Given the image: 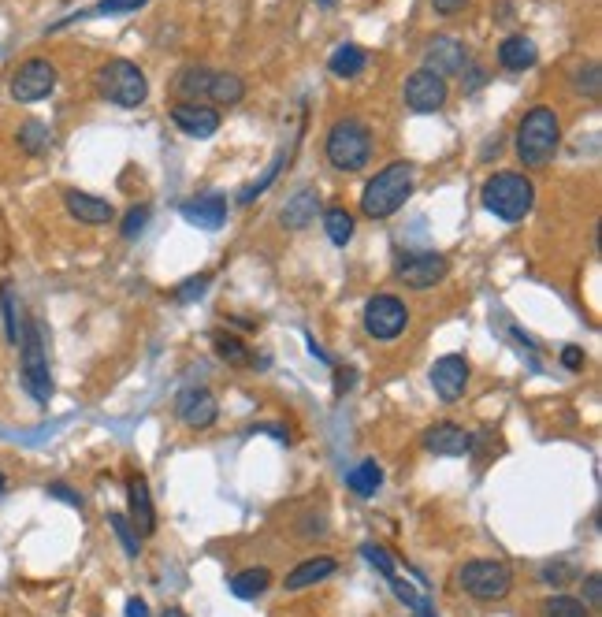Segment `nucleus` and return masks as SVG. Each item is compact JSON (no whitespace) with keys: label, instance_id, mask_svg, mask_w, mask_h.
<instances>
[{"label":"nucleus","instance_id":"f257e3e1","mask_svg":"<svg viewBox=\"0 0 602 617\" xmlns=\"http://www.w3.org/2000/svg\"><path fill=\"white\" fill-rule=\"evenodd\" d=\"M480 201L502 224H521L536 205V186L521 171H495L480 190Z\"/></svg>","mask_w":602,"mask_h":617},{"label":"nucleus","instance_id":"f03ea898","mask_svg":"<svg viewBox=\"0 0 602 617\" xmlns=\"http://www.w3.org/2000/svg\"><path fill=\"white\" fill-rule=\"evenodd\" d=\"M409 194H413V164H406V160L387 164L361 190V212H365L368 220H387V216H394V212L406 205Z\"/></svg>","mask_w":602,"mask_h":617},{"label":"nucleus","instance_id":"7ed1b4c3","mask_svg":"<svg viewBox=\"0 0 602 617\" xmlns=\"http://www.w3.org/2000/svg\"><path fill=\"white\" fill-rule=\"evenodd\" d=\"M562 142V123L554 116V108L536 105L532 112H524L521 127H517V157L524 160V168H547Z\"/></svg>","mask_w":602,"mask_h":617},{"label":"nucleus","instance_id":"20e7f679","mask_svg":"<svg viewBox=\"0 0 602 617\" xmlns=\"http://www.w3.org/2000/svg\"><path fill=\"white\" fill-rule=\"evenodd\" d=\"M97 93L116 108H138L149 97V79L134 60H108L97 71Z\"/></svg>","mask_w":602,"mask_h":617},{"label":"nucleus","instance_id":"39448f33","mask_svg":"<svg viewBox=\"0 0 602 617\" xmlns=\"http://www.w3.org/2000/svg\"><path fill=\"white\" fill-rule=\"evenodd\" d=\"M19 365H23V383L34 402L53 398V372H49V354H45V328L38 320H30L27 331L19 335Z\"/></svg>","mask_w":602,"mask_h":617},{"label":"nucleus","instance_id":"423d86ee","mask_svg":"<svg viewBox=\"0 0 602 617\" xmlns=\"http://www.w3.org/2000/svg\"><path fill=\"white\" fill-rule=\"evenodd\" d=\"M324 153H328L335 171H361L372 157V134L361 119H339L331 127Z\"/></svg>","mask_w":602,"mask_h":617},{"label":"nucleus","instance_id":"0eeeda50","mask_svg":"<svg viewBox=\"0 0 602 617\" xmlns=\"http://www.w3.org/2000/svg\"><path fill=\"white\" fill-rule=\"evenodd\" d=\"M458 584L469 591L472 599L495 603V599H506V595H510L513 573H510V565L495 562V558H472V562L461 565Z\"/></svg>","mask_w":602,"mask_h":617},{"label":"nucleus","instance_id":"6e6552de","mask_svg":"<svg viewBox=\"0 0 602 617\" xmlns=\"http://www.w3.org/2000/svg\"><path fill=\"white\" fill-rule=\"evenodd\" d=\"M53 90H56V64L53 60H45V56H30L27 64L15 67L12 101H19V105H34V101H45Z\"/></svg>","mask_w":602,"mask_h":617},{"label":"nucleus","instance_id":"1a4fd4ad","mask_svg":"<svg viewBox=\"0 0 602 617\" xmlns=\"http://www.w3.org/2000/svg\"><path fill=\"white\" fill-rule=\"evenodd\" d=\"M409 324V309L402 298L394 294H376L372 302L365 305V331L376 342H394Z\"/></svg>","mask_w":602,"mask_h":617},{"label":"nucleus","instance_id":"9d476101","mask_svg":"<svg viewBox=\"0 0 602 617\" xmlns=\"http://www.w3.org/2000/svg\"><path fill=\"white\" fill-rule=\"evenodd\" d=\"M446 272H450V261H446L443 253H409V257L398 261L394 279L409 290H428L439 279H446Z\"/></svg>","mask_w":602,"mask_h":617},{"label":"nucleus","instance_id":"9b49d317","mask_svg":"<svg viewBox=\"0 0 602 617\" xmlns=\"http://www.w3.org/2000/svg\"><path fill=\"white\" fill-rule=\"evenodd\" d=\"M446 97H450L446 79H439L428 67H420V71H413L406 79V105L413 112H439L446 105Z\"/></svg>","mask_w":602,"mask_h":617},{"label":"nucleus","instance_id":"f8f14e48","mask_svg":"<svg viewBox=\"0 0 602 617\" xmlns=\"http://www.w3.org/2000/svg\"><path fill=\"white\" fill-rule=\"evenodd\" d=\"M175 413L186 428H212L216 417H220V406L212 398L209 387H186L179 398H175Z\"/></svg>","mask_w":602,"mask_h":617},{"label":"nucleus","instance_id":"ddd939ff","mask_svg":"<svg viewBox=\"0 0 602 617\" xmlns=\"http://www.w3.org/2000/svg\"><path fill=\"white\" fill-rule=\"evenodd\" d=\"M465 64H469V53H465V45H461L458 38H450V34H435V38L428 41V49H424V67L435 71L439 79L465 71Z\"/></svg>","mask_w":602,"mask_h":617},{"label":"nucleus","instance_id":"4468645a","mask_svg":"<svg viewBox=\"0 0 602 617\" xmlns=\"http://www.w3.org/2000/svg\"><path fill=\"white\" fill-rule=\"evenodd\" d=\"M469 383V361L461 354H446L432 365V387L443 402H458Z\"/></svg>","mask_w":602,"mask_h":617},{"label":"nucleus","instance_id":"2eb2a0df","mask_svg":"<svg viewBox=\"0 0 602 617\" xmlns=\"http://www.w3.org/2000/svg\"><path fill=\"white\" fill-rule=\"evenodd\" d=\"M171 119L190 138H212V134L220 131V112L212 105H201V101H179V105L171 108Z\"/></svg>","mask_w":602,"mask_h":617},{"label":"nucleus","instance_id":"dca6fc26","mask_svg":"<svg viewBox=\"0 0 602 617\" xmlns=\"http://www.w3.org/2000/svg\"><path fill=\"white\" fill-rule=\"evenodd\" d=\"M424 450H432L439 458H461L472 450V432L454 421H439L424 432Z\"/></svg>","mask_w":602,"mask_h":617},{"label":"nucleus","instance_id":"f3484780","mask_svg":"<svg viewBox=\"0 0 602 617\" xmlns=\"http://www.w3.org/2000/svg\"><path fill=\"white\" fill-rule=\"evenodd\" d=\"M179 212H183L186 224L201 227V231H220L223 220H227V201L220 194H201L194 201H186Z\"/></svg>","mask_w":602,"mask_h":617},{"label":"nucleus","instance_id":"a211bd4d","mask_svg":"<svg viewBox=\"0 0 602 617\" xmlns=\"http://www.w3.org/2000/svg\"><path fill=\"white\" fill-rule=\"evenodd\" d=\"M64 205H67V212L86 227H101V224H108V220H116V209L108 205L105 197L82 194V190H67Z\"/></svg>","mask_w":602,"mask_h":617},{"label":"nucleus","instance_id":"6ab92c4d","mask_svg":"<svg viewBox=\"0 0 602 617\" xmlns=\"http://www.w3.org/2000/svg\"><path fill=\"white\" fill-rule=\"evenodd\" d=\"M316 212H320V197H316V190L301 186V190H294V194L283 201L279 220H283V227H290V231H301V227L313 224Z\"/></svg>","mask_w":602,"mask_h":617},{"label":"nucleus","instance_id":"aec40b11","mask_svg":"<svg viewBox=\"0 0 602 617\" xmlns=\"http://www.w3.org/2000/svg\"><path fill=\"white\" fill-rule=\"evenodd\" d=\"M127 499H131L134 532H138V536H153V532H157V510H153V495H149V484H145L142 476H131Z\"/></svg>","mask_w":602,"mask_h":617},{"label":"nucleus","instance_id":"412c9836","mask_svg":"<svg viewBox=\"0 0 602 617\" xmlns=\"http://www.w3.org/2000/svg\"><path fill=\"white\" fill-rule=\"evenodd\" d=\"M539 60V49L532 38H524V34H513L498 45V64L506 67V71H528V67H536Z\"/></svg>","mask_w":602,"mask_h":617},{"label":"nucleus","instance_id":"4be33fe9","mask_svg":"<svg viewBox=\"0 0 602 617\" xmlns=\"http://www.w3.org/2000/svg\"><path fill=\"white\" fill-rule=\"evenodd\" d=\"M335 569H339L335 558H309V562L294 565L287 577H283V584H287V591H305L313 588V584H320V580H328Z\"/></svg>","mask_w":602,"mask_h":617},{"label":"nucleus","instance_id":"5701e85b","mask_svg":"<svg viewBox=\"0 0 602 617\" xmlns=\"http://www.w3.org/2000/svg\"><path fill=\"white\" fill-rule=\"evenodd\" d=\"M227 588H231V595L235 599H261L264 591L272 588V573L264 569V565H253V569H242V573H235V577L227 580Z\"/></svg>","mask_w":602,"mask_h":617},{"label":"nucleus","instance_id":"b1692460","mask_svg":"<svg viewBox=\"0 0 602 617\" xmlns=\"http://www.w3.org/2000/svg\"><path fill=\"white\" fill-rule=\"evenodd\" d=\"M346 487L354 491L357 499H372L383 487V469L372 458H365L361 465H354V469L346 473Z\"/></svg>","mask_w":602,"mask_h":617},{"label":"nucleus","instance_id":"393cba45","mask_svg":"<svg viewBox=\"0 0 602 617\" xmlns=\"http://www.w3.org/2000/svg\"><path fill=\"white\" fill-rule=\"evenodd\" d=\"M365 64H368V53L361 45H339L328 60V71L335 79H357L365 71Z\"/></svg>","mask_w":602,"mask_h":617},{"label":"nucleus","instance_id":"a878e982","mask_svg":"<svg viewBox=\"0 0 602 617\" xmlns=\"http://www.w3.org/2000/svg\"><path fill=\"white\" fill-rule=\"evenodd\" d=\"M242 97H246V82L238 79L235 71H212L209 101H220V105H238Z\"/></svg>","mask_w":602,"mask_h":617},{"label":"nucleus","instance_id":"bb28decb","mask_svg":"<svg viewBox=\"0 0 602 617\" xmlns=\"http://www.w3.org/2000/svg\"><path fill=\"white\" fill-rule=\"evenodd\" d=\"M145 0H101V4H93V8H86V12L79 15H67V19H60L53 30L60 27H71L75 19H105V15H127V12H138Z\"/></svg>","mask_w":602,"mask_h":617},{"label":"nucleus","instance_id":"cd10ccee","mask_svg":"<svg viewBox=\"0 0 602 617\" xmlns=\"http://www.w3.org/2000/svg\"><path fill=\"white\" fill-rule=\"evenodd\" d=\"M209 82H212V67H186L179 82H175V90L183 93L186 101H201V97H209Z\"/></svg>","mask_w":602,"mask_h":617},{"label":"nucleus","instance_id":"c85d7f7f","mask_svg":"<svg viewBox=\"0 0 602 617\" xmlns=\"http://www.w3.org/2000/svg\"><path fill=\"white\" fill-rule=\"evenodd\" d=\"M354 216L342 209V205H331L328 212H324V231H328V238L335 242V246H346L350 238H354Z\"/></svg>","mask_w":602,"mask_h":617},{"label":"nucleus","instance_id":"c756f323","mask_svg":"<svg viewBox=\"0 0 602 617\" xmlns=\"http://www.w3.org/2000/svg\"><path fill=\"white\" fill-rule=\"evenodd\" d=\"M108 525H112V532H116L119 547H123L127 558H138V554H142V536L134 532V525H131V517H127V513H108Z\"/></svg>","mask_w":602,"mask_h":617},{"label":"nucleus","instance_id":"7c9ffc66","mask_svg":"<svg viewBox=\"0 0 602 617\" xmlns=\"http://www.w3.org/2000/svg\"><path fill=\"white\" fill-rule=\"evenodd\" d=\"M19 145H23V153H30V157L45 153V149H49V127L38 123V119L23 123V127H19Z\"/></svg>","mask_w":602,"mask_h":617},{"label":"nucleus","instance_id":"2f4dec72","mask_svg":"<svg viewBox=\"0 0 602 617\" xmlns=\"http://www.w3.org/2000/svg\"><path fill=\"white\" fill-rule=\"evenodd\" d=\"M543 617H591V610L573 595H550L543 603Z\"/></svg>","mask_w":602,"mask_h":617},{"label":"nucleus","instance_id":"473e14b6","mask_svg":"<svg viewBox=\"0 0 602 617\" xmlns=\"http://www.w3.org/2000/svg\"><path fill=\"white\" fill-rule=\"evenodd\" d=\"M0 309H4V331H8V342L19 346V335H23V328H19V305H15L12 290L8 287H0Z\"/></svg>","mask_w":602,"mask_h":617},{"label":"nucleus","instance_id":"72a5a7b5","mask_svg":"<svg viewBox=\"0 0 602 617\" xmlns=\"http://www.w3.org/2000/svg\"><path fill=\"white\" fill-rule=\"evenodd\" d=\"M216 354H220L227 365H249V350L242 346V339H235V335H216Z\"/></svg>","mask_w":602,"mask_h":617},{"label":"nucleus","instance_id":"f704fd0d","mask_svg":"<svg viewBox=\"0 0 602 617\" xmlns=\"http://www.w3.org/2000/svg\"><path fill=\"white\" fill-rule=\"evenodd\" d=\"M145 227H149V205H134V209L123 216L119 231H123V238H138Z\"/></svg>","mask_w":602,"mask_h":617},{"label":"nucleus","instance_id":"c9c22d12","mask_svg":"<svg viewBox=\"0 0 602 617\" xmlns=\"http://www.w3.org/2000/svg\"><path fill=\"white\" fill-rule=\"evenodd\" d=\"M361 554H365V562L368 565H376V569H380L383 577L391 580L394 577V562H391V554L383 551L380 543H361Z\"/></svg>","mask_w":602,"mask_h":617},{"label":"nucleus","instance_id":"e433bc0d","mask_svg":"<svg viewBox=\"0 0 602 617\" xmlns=\"http://www.w3.org/2000/svg\"><path fill=\"white\" fill-rule=\"evenodd\" d=\"M205 290H209V276H190L186 283H179V287L171 290V294H175V302H194Z\"/></svg>","mask_w":602,"mask_h":617},{"label":"nucleus","instance_id":"4c0bfd02","mask_svg":"<svg viewBox=\"0 0 602 617\" xmlns=\"http://www.w3.org/2000/svg\"><path fill=\"white\" fill-rule=\"evenodd\" d=\"M279 164H283V157H279V160H272V168L264 171V175H261V179H257V183H249L246 190L238 194V201H242V205H249L253 197H261V194H264V186H268V183H272V179H275V175H279Z\"/></svg>","mask_w":602,"mask_h":617},{"label":"nucleus","instance_id":"58836bf2","mask_svg":"<svg viewBox=\"0 0 602 617\" xmlns=\"http://www.w3.org/2000/svg\"><path fill=\"white\" fill-rule=\"evenodd\" d=\"M49 495H53V499H60V502H67V506H71V510H86V499H82L79 491H71V487L67 484H49Z\"/></svg>","mask_w":602,"mask_h":617},{"label":"nucleus","instance_id":"ea45409f","mask_svg":"<svg viewBox=\"0 0 602 617\" xmlns=\"http://www.w3.org/2000/svg\"><path fill=\"white\" fill-rule=\"evenodd\" d=\"M580 603L588 606V610L602 603V577L599 573H588V577H584V599H580Z\"/></svg>","mask_w":602,"mask_h":617},{"label":"nucleus","instance_id":"a19ab883","mask_svg":"<svg viewBox=\"0 0 602 617\" xmlns=\"http://www.w3.org/2000/svg\"><path fill=\"white\" fill-rule=\"evenodd\" d=\"M576 86H580V90L588 86L591 97H599V67H595V64L580 67V71H576Z\"/></svg>","mask_w":602,"mask_h":617},{"label":"nucleus","instance_id":"79ce46f5","mask_svg":"<svg viewBox=\"0 0 602 617\" xmlns=\"http://www.w3.org/2000/svg\"><path fill=\"white\" fill-rule=\"evenodd\" d=\"M465 4H469V0H432L435 15H446V19H450V15H458V12H465Z\"/></svg>","mask_w":602,"mask_h":617},{"label":"nucleus","instance_id":"37998d69","mask_svg":"<svg viewBox=\"0 0 602 617\" xmlns=\"http://www.w3.org/2000/svg\"><path fill=\"white\" fill-rule=\"evenodd\" d=\"M562 365L576 372V368L584 365V350H580V346H565V350H562Z\"/></svg>","mask_w":602,"mask_h":617},{"label":"nucleus","instance_id":"c03bdc74","mask_svg":"<svg viewBox=\"0 0 602 617\" xmlns=\"http://www.w3.org/2000/svg\"><path fill=\"white\" fill-rule=\"evenodd\" d=\"M127 617H149V603L138 599V595H131V599H127Z\"/></svg>","mask_w":602,"mask_h":617},{"label":"nucleus","instance_id":"a18cd8bd","mask_svg":"<svg viewBox=\"0 0 602 617\" xmlns=\"http://www.w3.org/2000/svg\"><path fill=\"white\" fill-rule=\"evenodd\" d=\"M543 580H547V584H565V565H558V569H554V565H547V569H543Z\"/></svg>","mask_w":602,"mask_h":617},{"label":"nucleus","instance_id":"49530a36","mask_svg":"<svg viewBox=\"0 0 602 617\" xmlns=\"http://www.w3.org/2000/svg\"><path fill=\"white\" fill-rule=\"evenodd\" d=\"M354 380H357L354 372H339V376H335V394L350 391V383H354Z\"/></svg>","mask_w":602,"mask_h":617},{"label":"nucleus","instance_id":"de8ad7c7","mask_svg":"<svg viewBox=\"0 0 602 617\" xmlns=\"http://www.w3.org/2000/svg\"><path fill=\"white\" fill-rule=\"evenodd\" d=\"M164 617H186V610H179V606H168V610H164Z\"/></svg>","mask_w":602,"mask_h":617},{"label":"nucleus","instance_id":"09e8293b","mask_svg":"<svg viewBox=\"0 0 602 617\" xmlns=\"http://www.w3.org/2000/svg\"><path fill=\"white\" fill-rule=\"evenodd\" d=\"M4 491H8V480H4V473H0V495H4Z\"/></svg>","mask_w":602,"mask_h":617},{"label":"nucleus","instance_id":"8fccbe9b","mask_svg":"<svg viewBox=\"0 0 602 617\" xmlns=\"http://www.w3.org/2000/svg\"><path fill=\"white\" fill-rule=\"evenodd\" d=\"M320 4H335V0H320Z\"/></svg>","mask_w":602,"mask_h":617}]
</instances>
